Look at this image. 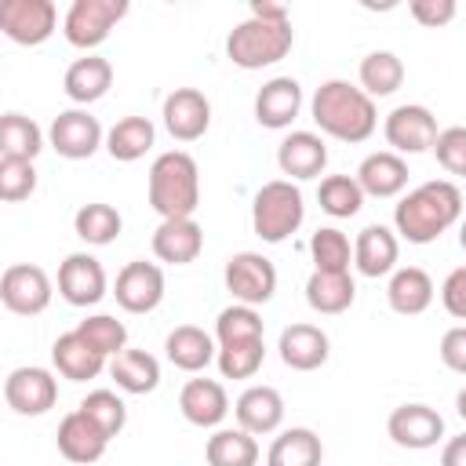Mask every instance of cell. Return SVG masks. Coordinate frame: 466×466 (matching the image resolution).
<instances>
[{
  "label": "cell",
  "instance_id": "cell-1",
  "mask_svg": "<svg viewBox=\"0 0 466 466\" xmlns=\"http://www.w3.org/2000/svg\"><path fill=\"white\" fill-rule=\"evenodd\" d=\"M462 189L448 178H430L408 189L393 208V233L408 244H433L462 218Z\"/></svg>",
  "mask_w": 466,
  "mask_h": 466
},
{
  "label": "cell",
  "instance_id": "cell-2",
  "mask_svg": "<svg viewBox=\"0 0 466 466\" xmlns=\"http://www.w3.org/2000/svg\"><path fill=\"white\" fill-rule=\"evenodd\" d=\"M309 116L320 127V135L350 142V146L368 142L379 127L375 98L364 95L350 80H324L309 98Z\"/></svg>",
  "mask_w": 466,
  "mask_h": 466
},
{
  "label": "cell",
  "instance_id": "cell-3",
  "mask_svg": "<svg viewBox=\"0 0 466 466\" xmlns=\"http://www.w3.org/2000/svg\"><path fill=\"white\" fill-rule=\"evenodd\" d=\"M146 189L160 218H193L200 208V167L186 149H167L149 164Z\"/></svg>",
  "mask_w": 466,
  "mask_h": 466
},
{
  "label": "cell",
  "instance_id": "cell-4",
  "mask_svg": "<svg viewBox=\"0 0 466 466\" xmlns=\"http://www.w3.org/2000/svg\"><path fill=\"white\" fill-rule=\"evenodd\" d=\"M295 44V29L291 18L284 22H269V18H255L248 15L244 22H237L226 36V58L240 69H262L280 62Z\"/></svg>",
  "mask_w": 466,
  "mask_h": 466
},
{
  "label": "cell",
  "instance_id": "cell-5",
  "mask_svg": "<svg viewBox=\"0 0 466 466\" xmlns=\"http://www.w3.org/2000/svg\"><path fill=\"white\" fill-rule=\"evenodd\" d=\"M306 218V200L299 182L288 178H269L258 186L255 200H251V229L255 237H262L266 244H280L288 240Z\"/></svg>",
  "mask_w": 466,
  "mask_h": 466
},
{
  "label": "cell",
  "instance_id": "cell-6",
  "mask_svg": "<svg viewBox=\"0 0 466 466\" xmlns=\"http://www.w3.org/2000/svg\"><path fill=\"white\" fill-rule=\"evenodd\" d=\"M124 15H127V0H73L62 18V36L73 47L91 51V47L106 44V36L113 33V25Z\"/></svg>",
  "mask_w": 466,
  "mask_h": 466
},
{
  "label": "cell",
  "instance_id": "cell-7",
  "mask_svg": "<svg viewBox=\"0 0 466 466\" xmlns=\"http://www.w3.org/2000/svg\"><path fill=\"white\" fill-rule=\"evenodd\" d=\"M226 291L244 306H262L277 291V266L262 251H237L226 258L222 269Z\"/></svg>",
  "mask_w": 466,
  "mask_h": 466
},
{
  "label": "cell",
  "instance_id": "cell-8",
  "mask_svg": "<svg viewBox=\"0 0 466 466\" xmlns=\"http://www.w3.org/2000/svg\"><path fill=\"white\" fill-rule=\"evenodd\" d=\"M47 142L58 157L66 160H87L98 153V146H106V131L98 124V116H91L87 109L73 106V109H62L51 127H47Z\"/></svg>",
  "mask_w": 466,
  "mask_h": 466
},
{
  "label": "cell",
  "instance_id": "cell-9",
  "mask_svg": "<svg viewBox=\"0 0 466 466\" xmlns=\"http://www.w3.org/2000/svg\"><path fill=\"white\" fill-rule=\"evenodd\" d=\"M55 284L51 277L33 262H15L0 277V302L18 317H36L51 306Z\"/></svg>",
  "mask_w": 466,
  "mask_h": 466
},
{
  "label": "cell",
  "instance_id": "cell-10",
  "mask_svg": "<svg viewBox=\"0 0 466 466\" xmlns=\"http://www.w3.org/2000/svg\"><path fill=\"white\" fill-rule=\"evenodd\" d=\"M58 25V7L51 0H4L0 4V29L7 40L22 47L44 44Z\"/></svg>",
  "mask_w": 466,
  "mask_h": 466
},
{
  "label": "cell",
  "instance_id": "cell-11",
  "mask_svg": "<svg viewBox=\"0 0 466 466\" xmlns=\"http://www.w3.org/2000/svg\"><path fill=\"white\" fill-rule=\"evenodd\" d=\"M4 400L15 415H44L58 400V379L47 368L22 364L4 379Z\"/></svg>",
  "mask_w": 466,
  "mask_h": 466
},
{
  "label": "cell",
  "instance_id": "cell-12",
  "mask_svg": "<svg viewBox=\"0 0 466 466\" xmlns=\"http://www.w3.org/2000/svg\"><path fill=\"white\" fill-rule=\"evenodd\" d=\"M382 135H386L393 153H426V149H433L441 127H437V116L426 106L408 102V106H397V109L386 113Z\"/></svg>",
  "mask_w": 466,
  "mask_h": 466
},
{
  "label": "cell",
  "instance_id": "cell-13",
  "mask_svg": "<svg viewBox=\"0 0 466 466\" xmlns=\"http://www.w3.org/2000/svg\"><path fill=\"white\" fill-rule=\"evenodd\" d=\"M113 295H116V306L127 313H153L164 302V269L157 262L135 258L116 273Z\"/></svg>",
  "mask_w": 466,
  "mask_h": 466
},
{
  "label": "cell",
  "instance_id": "cell-14",
  "mask_svg": "<svg viewBox=\"0 0 466 466\" xmlns=\"http://www.w3.org/2000/svg\"><path fill=\"white\" fill-rule=\"evenodd\" d=\"M160 116H164V127L175 142H197L211 127V102L197 87H175L164 98Z\"/></svg>",
  "mask_w": 466,
  "mask_h": 466
},
{
  "label": "cell",
  "instance_id": "cell-15",
  "mask_svg": "<svg viewBox=\"0 0 466 466\" xmlns=\"http://www.w3.org/2000/svg\"><path fill=\"white\" fill-rule=\"evenodd\" d=\"M106 269L95 255L87 251H73L62 258L58 266V295L69 302V306H95L106 299Z\"/></svg>",
  "mask_w": 466,
  "mask_h": 466
},
{
  "label": "cell",
  "instance_id": "cell-16",
  "mask_svg": "<svg viewBox=\"0 0 466 466\" xmlns=\"http://www.w3.org/2000/svg\"><path fill=\"white\" fill-rule=\"evenodd\" d=\"M386 433L393 437L397 448L408 451H426L444 437V419L430 404H400L386 419Z\"/></svg>",
  "mask_w": 466,
  "mask_h": 466
},
{
  "label": "cell",
  "instance_id": "cell-17",
  "mask_svg": "<svg viewBox=\"0 0 466 466\" xmlns=\"http://www.w3.org/2000/svg\"><path fill=\"white\" fill-rule=\"evenodd\" d=\"M277 167H280V175H288V182L320 178L324 167H328L324 135H317V131H291V135H284L280 146H277Z\"/></svg>",
  "mask_w": 466,
  "mask_h": 466
},
{
  "label": "cell",
  "instance_id": "cell-18",
  "mask_svg": "<svg viewBox=\"0 0 466 466\" xmlns=\"http://www.w3.org/2000/svg\"><path fill=\"white\" fill-rule=\"evenodd\" d=\"M277 353H280L284 368H291V371H317V368L328 360L331 342H328L324 328L299 320V324H288V328L280 331Z\"/></svg>",
  "mask_w": 466,
  "mask_h": 466
},
{
  "label": "cell",
  "instance_id": "cell-19",
  "mask_svg": "<svg viewBox=\"0 0 466 466\" xmlns=\"http://www.w3.org/2000/svg\"><path fill=\"white\" fill-rule=\"evenodd\" d=\"M178 411L189 426L218 430V422L229 415V397L218 379H189L178 393Z\"/></svg>",
  "mask_w": 466,
  "mask_h": 466
},
{
  "label": "cell",
  "instance_id": "cell-20",
  "mask_svg": "<svg viewBox=\"0 0 466 466\" xmlns=\"http://www.w3.org/2000/svg\"><path fill=\"white\" fill-rule=\"evenodd\" d=\"M299 109H302V84L295 76H273L255 95V120L262 127H273V131L291 127Z\"/></svg>",
  "mask_w": 466,
  "mask_h": 466
},
{
  "label": "cell",
  "instance_id": "cell-21",
  "mask_svg": "<svg viewBox=\"0 0 466 466\" xmlns=\"http://www.w3.org/2000/svg\"><path fill=\"white\" fill-rule=\"evenodd\" d=\"M204 251V229L197 218H160L153 229V255L167 266H189Z\"/></svg>",
  "mask_w": 466,
  "mask_h": 466
},
{
  "label": "cell",
  "instance_id": "cell-22",
  "mask_svg": "<svg viewBox=\"0 0 466 466\" xmlns=\"http://www.w3.org/2000/svg\"><path fill=\"white\" fill-rule=\"evenodd\" d=\"M397 255H400V240L390 226L371 222L357 233L353 240V266L360 277H386L397 269Z\"/></svg>",
  "mask_w": 466,
  "mask_h": 466
},
{
  "label": "cell",
  "instance_id": "cell-23",
  "mask_svg": "<svg viewBox=\"0 0 466 466\" xmlns=\"http://www.w3.org/2000/svg\"><path fill=\"white\" fill-rule=\"evenodd\" d=\"M233 415H237V426L248 430L251 437L277 433L280 422H284V397H280V390H273V386H248V390L237 397Z\"/></svg>",
  "mask_w": 466,
  "mask_h": 466
},
{
  "label": "cell",
  "instance_id": "cell-24",
  "mask_svg": "<svg viewBox=\"0 0 466 466\" xmlns=\"http://www.w3.org/2000/svg\"><path fill=\"white\" fill-rule=\"evenodd\" d=\"M55 444H58V451H62L69 462L87 466V462H98V459L106 455L109 437H106L80 408H73L69 415H62L58 433H55Z\"/></svg>",
  "mask_w": 466,
  "mask_h": 466
},
{
  "label": "cell",
  "instance_id": "cell-25",
  "mask_svg": "<svg viewBox=\"0 0 466 466\" xmlns=\"http://www.w3.org/2000/svg\"><path fill=\"white\" fill-rule=\"evenodd\" d=\"M357 182L364 189V197H379V200H390V197H400L408 189V164L400 153L393 149H379V153H368L357 167Z\"/></svg>",
  "mask_w": 466,
  "mask_h": 466
},
{
  "label": "cell",
  "instance_id": "cell-26",
  "mask_svg": "<svg viewBox=\"0 0 466 466\" xmlns=\"http://www.w3.org/2000/svg\"><path fill=\"white\" fill-rule=\"evenodd\" d=\"M437 288H433V277L422 269V266H400L390 273V284H386V302L393 313L400 317H419L430 309Z\"/></svg>",
  "mask_w": 466,
  "mask_h": 466
},
{
  "label": "cell",
  "instance_id": "cell-27",
  "mask_svg": "<svg viewBox=\"0 0 466 466\" xmlns=\"http://www.w3.org/2000/svg\"><path fill=\"white\" fill-rule=\"evenodd\" d=\"M164 357H167L178 371L197 375V371H204V368L218 357V346H215V339H211L204 328H197V324H178V328H171L167 339H164Z\"/></svg>",
  "mask_w": 466,
  "mask_h": 466
},
{
  "label": "cell",
  "instance_id": "cell-28",
  "mask_svg": "<svg viewBox=\"0 0 466 466\" xmlns=\"http://www.w3.org/2000/svg\"><path fill=\"white\" fill-rule=\"evenodd\" d=\"M109 87H113V66H109V58H102V55H84V58H76V62L66 69V76H62V91H66L69 102H76L80 109L91 106V102H98Z\"/></svg>",
  "mask_w": 466,
  "mask_h": 466
},
{
  "label": "cell",
  "instance_id": "cell-29",
  "mask_svg": "<svg viewBox=\"0 0 466 466\" xmlns=\"http://www.w3.org/2000/svg\"><path fill=\"white\" fill-rule=\"evenodd\" d=\"M51 364H55V371H58L62 379H69V382H87V379H98V375H102L106 357H102L98 350H91V346L76 335V328H73V331H66V335H58V339L51 342Z\"/></svg>",
  "mask_w": 466,
  "mask_h": 466
},
{
  "label": "cell",
  "instance_id": "cell-30",
  "mask_svg": "<svg viewBox=\"0 0 466 466\" xmlns=\"http://www.w3.org/2000/svg\"><path fill=\"white\" fill-rule=\"evenodd\" d=\"M157 142V127L149 116H120L109 131H106V153L120 164H135L142 160Z\"/></svg>",
  "mask_w": 466,
  "mask_h": 466
},
{
  "label": "cell",
  "instance_id": "cell-31",
  "mask_svg": "<svg viewBox=\"0 0 466 466\" xmlns=\"http://www.w3.org/2000/svg\"><path fill=\"white\" fill-rule=\"evenodd\" d=\"M357 299V284L350 273H324V269H313L309 280H306V302L313 313H324V317H335V313H346Z\"/></svg>",
  "mask_w": 466,
  "mask_h": 466
},
{
  "label": "cell",
  "instance_id": "cell-32",
  "mask_svg": "<svg viewBox=\"0 0 466 466\" xmlns=\"http://www.w3.org/2000/svg\"><path fill=\"white\" fill-rule=\"evenodd\" d=\"M324 462V444L309 426H291L273 437L266 451V466H320Z\"/></svg>",
  "mask_w": 466,
  "mask_h": 466
},
{
  "label": "cell",
  "instance_id": "cell-33",
  "mask_svg": "<svg viewBox=\"0 0 466 466\" xmlns=\"http://www.w3.org/2000/svg\"><path fill=\"white\" fill-rule=\"evenodd\" d=\"M109 375H113L116 390L135 393V397L153 393V390L160 386V364H157V357L146 353V350H124V353H116V357L109 360Z\"/></svg>",
  "mask_w": 466,
  "mask_h": 466
},
{
  "label": "cell",
  "instance_id": "cell-34",
  "mask_svg": "<svg viewBox=\"0 0 466 466\" xmlns=\"http://www.w3.org/2000/svg\"><path fill=\"white\" fill-rule=\"evenodd\" d=\"M208 466H255L258 462V441L248 430H215L204 444Z\"/></svg>",
  "mask_w": 466,
  "mask_h": 466
},
{
  "label": "cell",
  "instance_id": "cell-35",
  "mask_svg": "<svg viewBox=\"0 0 466 466\" xmlns=\"http://www.w3.org/2000/svg\"><path fill=\"white\" fill-rule=\"evenodd\" d=\"M357 80H360V91L364 95L386 98V95H393L404 84V62L393 51H371V55L360 58Z\"/></svg>",
  "mask_w": 466,
  "mask_h": 466
},
{
  "label": "cell",
  "instance_id": "cell-36",
  "mask_svg": "<svg viewBox=\"0 0 466 466\" xmlns=\"http://www.w3.org/2000/svg\"><path fill=\"white\" fill-rule=\"evenodd\" d=\"M40 149H44V131L33 116H25V113H4L0 116V157L36 160Z\"/></svg>",
  "mask_w": 466,
  "mask_h": 466
},
{
  "label": "cell",
  "instance_id": "cell-37",
  "mask_svg": "<svg viewBox=\"0 0 466 466\" xmlns=\"http://www.w3.org/2000/svg\"><path fill=\"white\" fill-rule=\"evenodd\" d=\"M317 204L331 218H353L364 208V189L357 175H324L317 186Z\"/></svg>",
  "mask_w": 466,
  "mask_h": 466
},
{
  "label": "cell",
  "instance_id": "cell-38",
  "mask_svg": "<svg viewBox=\"0 0 466 466\" xmlns=\"http://www.w3.org/2000/svg\"><path fill=\"white\" fill-rule=\"evenodd\" d=\"M73 229H76V237H80L84 244L102 248V244H113V240L120 237L124 218H120V211H116L113 204L95 200V204H84V208L73 215Z\"/></svg>",
  "mask_w": 466,
  "mask_h": 466
},
{
  "label": "cell",
  "instance_id": "cell-39",
  "mask_svg": "<svg viewBox=\"0 0 466 466\" xmlns=\"http://www.w3.org/2000/svg\"><path fill=\"white\" fill-rule=\"evenodd\" d=\"M309 255H313V266L324 273H350L353 244L339 226H320L309 237Z\"/></svg>",
  "mask_w": 466,
  "mask_h": 466
},
{
  "label": "cell",
  "instance_id": "cell-40",
  "mask_svg": "<svg viewBox=\"0 0 466 466\" xmlns=\"http://www.w3.org/2000/svg\"><path fill=\"white\" fill-rule=\"evenodd\" d=\"M262 339V317L255 306L233 302L215 317V342L233 346V342H258Z\"/></svg>",
  "mask_w": 466,
  "mask_h": 466
},
{
  "label": "cell",
  "instance_id": "cell-41",
  "mask_svg": "<svg viewBox=\"0 0 466 466\" xmlns=\"http://www.w3.org/2000/svg\"><path fill=\"white\" fill-rule=\"evenodd\" d=\"M76 335H80L91 350H98L102 357H116V353L127 350V328H124V320H116V317H109V313H91V317H84V320L76 324Z\"/></svg>",
  "mask_w": 466,
  "mask_h": 466
},
{
  "label": "cell",
  "instance_id": "cell-42",
  "mask_svg": "<svg viewBox=\"0 0 466 466\" xmlns=\"http://www.w3.org/2000/svg\"><path fill=\"white\" fill-rule=\"evenodd\" d=\"M76 408H80L109 441L127 426V408H124V400H120L113 390H91Z\"/></svg>",
  "mask_w": 466,
  "mask_h": 466
},
{
  "label": "cell",
  "instance_id": "cell-43",
  "mask_svg": "<svg viewBox=\"0 0 466 466\" xmlns=\"http://www.w3.org/2000/svg\"><path fill=\"white\" fill-rule=\"evenodd\" d=\"M266 360V346L262 339L258 342H233V346H218V371L222 379H251Z\"/></svg>",
  "mask_w": 466,
  "mask_h": 466
},
{
  "label": "cell",
  "instance_id": "cell-44",
  "mask_svg": "<svg viewBox=\"0 0 466 466\" xmlns=\"http://www.w3.org/2000/svg\"><path fill=\"white\" fill-rule=\"evenodd\" d=\"M33 189H36V167H33V160L0 157V200L18 204V200L33 197Z\"/></svg>",
  "mask_w": 466,
  "mask_h": 466
},
{
  "label": "cell",
  "instance_id": "cell-45",
  "mask_svg": "<svg viewBox=\"0 0 466 466\" xmlns=\"http://www.w3.org/2000/svg\"><path fill=\"white\" fill-rule=\"evenodd\" d=\"M433 157H437V164H441L448 175L466 178V127H462V124L444 127V131L437 135V142H433Z\"/></svg>",
  "mask_w": 466,
  "mask_h": 466
},
{
  "label": "cell",
  "instance_id": "cell-46",
  "mask_svg": "<svg viewBox=\"0 0 466 466\" xmlns=\"http://www.w3.org/2000/svg\"><path fill=\"white\" fill-rule=\"evenodd\" d=\"M408 11L419 25L437 29V25H448L455 18V0H411Z\"/></svg>",
  "mask_w": 466,
  "mask_h": 466
},
{
  "label": "cell",
  "instance_id": "cell-47",
  "mask_svg": "<svg viewBox=\"0 0 466 466\" xmlns=\"http://www.w3.org/2000/svg\"><path fill=\"white\" fill-rule=\"evenodd\" d=\"M441 360L448 371L466 375V324H455L441 335Z\"/></svg>",
  "mask_w": 466,
  "mask_h": 466
},
{
  "label": "cell",
  "instance_id": "cell-48",
  "mask_svg": "<svg viewBox=\"0 0 466 466\" xmlns=\"http://www.w3.org/2000/svg\"><path fill=\"white\" fill-rule=\"evenodd\" d=\"M441 302L455 320H466V266L451 269L441 284Z\"/></svg>",
  "mask_w": 466,
  "mask_h": 466
},
{
  "label": "cell",
  "instance_id": "cell-49",
  "mask_svg": "<svg viewBox=\"0 0 466 466\" xmlns=\"http://www.w3.org/2000/svg\"><path fill=\"white\" fill-rule=\"evenodd\" d=\"M441 466H466V433L451 437L441 451Z\"/></svg>",
  "mask_w": 466,
  "mask_h": 466
},
{
  "label": "cell",
  "instance_id": "cell-50",
  "mask_svg": "<svg viewBox=\"0 0 466 466\" xmlns=\"http://www.w3.org/2000/svg\"><path fill=\"white\" fill-rule=\"evenodd\" d=\"M251 15H255V18H269V22H284V18H291L284 4H269V0H251Z\"/></svg>",
  "mask_w": 466,
  "mask_h": 466
},
{
  "label": "cell",
  "instance_id": "cell-51",
  "mask_svg": "<svg viewBox=\"0 0 466 466\" xmlns=\"http://www.w3.org/2000/svg\"><path fill=\"white\" fill-rule=\"evenodd\" d=\"M455 411H459V419L466 422V386H462V390L455 393Z\"/></svg>",
  "mask_w": 466,
  "mask_h": 466
},
{
  "label": "cell",
  "instance_id": "cell-52",
  "mask_svg": "<svg viewBox=\"0 0 466 466\" xmlns=\"http://www.w3.org/2000/svg\"><path fill=\"white\" fill-rule=\"evenodd\" d=\"M459 248H462V251H466V218H462V222H459Z\"/></svg>",
  "mask_w": 466,
  "mask_h": 466
}]
</instances>
